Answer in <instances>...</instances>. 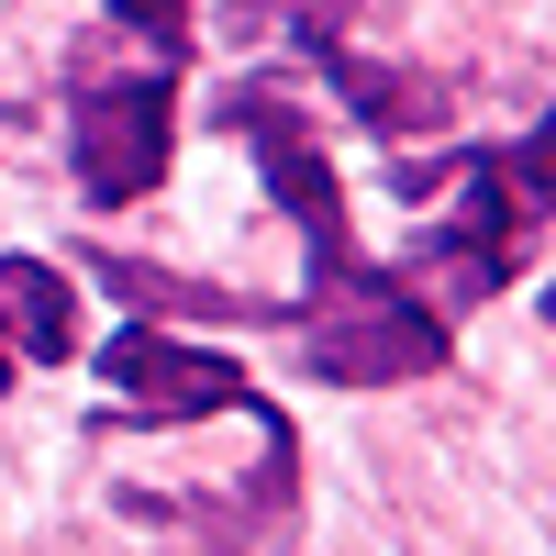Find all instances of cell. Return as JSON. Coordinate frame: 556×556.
Instances as JSON below:
<instances>
[{
    "label": "cell",
    "mask_w": 556,
    "mask_h": 556,
    "mask_svg": "<svg viewBox=\"0 0 556 556\" xmlns=\"http://www.w3.org/2000/svg\"><path fill=\"white\" fill-rule=\"evenodd\" d=\"M301 367L334 379V390H390V379L445 367V323H434V301H412L401 278H379L345 245V256H323V301L301 323Z\"/></svg>",
    "instance_id": "obj_1"
},
{
    "label": "cell",
    "mask_w": 556,
    "mask_h": 556,
    "mask_svg": "<svg viewBox=\"0 0 556 556\" xmlns=\"http://www.w3.org/2000/svg\"><path fill=\"white\" fill-rule=\"evenodd\" d=\"M156 167H167V56L123 78H78V190L112 212L156 190Z\"/></svg>",
    "instance_id": "obj_2"
},
{
    "label": "cell",
    "mask_w": 556,
    "mask_h": 556,
    "mask_svg": "<svg viewBox=\"0 0 556 556\" xmlns=\"http://www.w3.org/2000/svg\"><path fill=\"white\" fill-rule=\"evenodd\" d=\"M101 367H112V390L146 401V412H123V424H212V412H256V390H245L235 356L178 345V334H112Z\"/></svg>",
    "instance_id": "obj_3"
},
{
    "label": "cell",
    "mask_w": 556,
    "mask_h": 556,
    "mask_svg": "<svg viewBox=\"0 0 556 556\" xmlns=\"http://www.w3.org/2000/svg\"><path fill=\"white\" fill-rule=\"evenodd\" d=\"M301 456H290V434H278V412H267V468H256V490H190L178 513H190L201 534H212V556H278L301 534Z\"/></svg>",
    "instance_id": "obj_4"
},
{
    "label": "cell",
    "mask_w": 556,
    "mask_h": 556,
    "mask_svg": "<svg viewBox=\"0 0 556 556\" xmlns=\"http://www.w3.org/2000/svg\"><path fill=\"white\" fill-rule=\"evenodd\" d=\"M235 123H256V167H267V190H278V201L301 212V235H312V256H345V190H334V167L312 156V134H301L290 112H278L267 89H256V101L235 89Z\"/></svg>",
    "instance_id": "obj_5"
},
{
    "label": "cell",
    "mask_w": 556,
    "mask_h": 556,
    "mask_svg": "<svg viewBox=\"0 0 556 556\" xmlns=\"http://www.w3.org/2000/svg\"><path fill=\"white\" fill-rule=\"evenodd\" d=\"M0 312L23 323L34 356H78V290H67L45 256H0Z\"/></svg>",
    "instance_id": "obj_6"
},
{
    "label": "cell",
    "mask_w": 556,
    "mask_h": 556,
    "mask_svg": "<svg viewBox=\"0 0 556 556\" xmlns=\"http://www.w3.org/2000/svg\"><path fill=\"white\" fill-rule=\"evenodd\" d=\"M334 89H345V101H356L367 123H424V112L445 101L434 78H379V67H367V56H334Z\"/></svg>",
    "instance_id": "obj_7"
},
{
    "label": "cell",
    "mask_w": 556,
    "mask_h": 556,
    "mask_svg": "<svg viewBox=\"0 0 556 556\" xmlns=\"http://www.w3.org/2000/svg\"><path fill=\"white\" fill-rule=\"evenodd\" d=\"M112 290H134L146 312H201V323H245V301H223V290H190V278H167V267H134V256H112Z\"/></svg>",
    "instance_id": "obj_8"
},
{
    "label": "cell",
    "mask_w": 556,
    "mask_h": 556,
    "mask_svg": "<svg viewBox=\"0 0 556 556\" xmlns=\"http://www.w3.org/2000/svg\"><path fill=\"white\" fill-rule=\"evenodd\" d=\"M112 12H123L134 34H156V45H178V34H190V0H112Z\"/></svg>",
    "instance_id": "obj_9"
},
{
    "label": "cell",
    "mask_w": 556,
    "mask_h": 556,
    "mask_svg": "<svg viewBox=\"0 0 556 556\" xmlns=\"http://www.w3.org/2000/svg\"><path fill=\"white\" fill-rule=\"evenodd\" d=\"M0 379H12V356H0Z\"/></svg>",
    "instance_id": "obj_10"
}]
</instances>
